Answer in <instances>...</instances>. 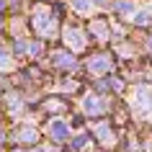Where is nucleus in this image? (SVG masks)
Segmentation results:
<instances>
[{
  "mask_svg": "<svg viewBox=\"0 0 152 152\" xmlns=\"http://www.w3.org/2000/svg\"><path fill=\"white\" fill-rule=\"evenodd\" d=\"M85 111H88V113H101V111H103L101 98H98V96H88V98H85Z\"/></svg>",
  "mask_w": 152,
  "mask_h": 152,
  "instance_id": "6",
  "label": "nucleus"
},
{
  "mask_svg": "<svg viewBox=\"0 0 152 152\" xmlns=\"http://www.w3.org/2000/svg\"><path fill=\"white\" fill-rule=\"evenodd\" d=\"M108 67H111V59H108V57H93V59L88 62V70H90V72H96V75L106 72Z\"/></svg>",
  "mask_w": 152,
  "mask_h": 152,
  "instance_id": "4",
  "label": "nucleus"
},
{
  "mask_svg": "<svg viewBox=\"0 0 152 152\" xmlns=\"http://www.w3.org/2000/svg\"><path fill=\"white\" fill-rule=\"evenodd\" d=\"M96 134L103 139V144H111V132H108L106 124H98V126H96Z\"/></svg>",
  "mask_w": 152,
  "mask_h": 152,
  "instance_id": "9",
  "label": "nucleus"
},
{
  "mask_svg": "<svg viewBox=\"0 0 152 152\" xmlns=\"http://www.w3.org/2000/svg\"><path fill=\"white\" fill-rule=\"evenodd\" d=\"M72 8L80 10V13H85V10L93 8V0H72Z\"/></svg>",
  "mask_w": 152,
  "mask_h": 152,
  "instance_id": "10",
  "label": "nucleus"
},
{
  "mask_svg": "<svg viewBox=\"0 0 152 152\" xmlns=\"http://www.w3.org/2000/svg\"><path fill=\"white\" fill-rule=\"evenodd\" d=\"M113 10L116 13H132L134 10V3L132 0H119V3H113Z\"/></svg>",
  "mask_w": 152,
  "mask_h": 152,
  "instance_id": "8",
  "label": "nucleus"
},
{
  "mask_svg": "<svg viewBox=\"0 0 152 152\" xmlns=\"http://www.w3.org/2000/svg\"><path fill=\"white\" fill-rule=\"evenodd\" d=\"M150 21H152V10H142V13H137V16H134V23H139V26L150 23Z\"/></svg>",
  "mask_w": 152,
  "mask_h": 152,
  "instance_id": "11",
  "label": "nucleus"
},
{
  "mask_svg": "<svg viewBox=\"0 0 152 152\" xmlns=\"http://www.w3.org/2000/svg\"><path fill=\"white\" fill-rule=\"evenodd\" d=\"M52 59H54V64H57V67H62V70L75 67V57H72V54H64V52H57Z\"/></svg>",
  "mask_w": 152,
  "mask_h": 152,
  "instance_id": "5",
  "label": "nucleus"
},
{
  "mask_svg": "<svg viewBox=\"0 0 152 152\" xmlns=\"http://www.w3.org/2000/svg\"><path fill=\"white\" fill-rule=\"evenodd\" d=\"M134 108L139 113H152V90L150 88H137V93H134Z\"/></svg>",
  "mask_w": 152,
  "mask_h": 152,
  "instance_id": "2",
  "label": "nucleus"
},
{
  "mask_svg": "<svg viewBox=\"0 0 152 152\" xmlns=\"http://www.w3.org/2000/svg\"><path fill=\"white\" fill-rule=\"evenodd\" d=\"M54 23H57V18L52 16V10H49V13L39 10V13H36V18H34V28H36L41 36H49V34L54 31Z\"/></svg>",
  "mask_w": 152,
  "mask_h": 152,
  "instance_id": "1",
  "label": "nucleus"
},
{
  "mask_svg": "<svg viewBox=\"0 0 152 152\" xmlns=\"http://www.w3.org/2000/svg\"><path fill=\"white\" fill-rule=\"evenodd\" d=\"M72 144H75L77 150H80V147H85V137H77V139H75V142H72Z\"/></svg>",
  "mask_w": 152,
  "mask_h": 152,
  "instance_id": "15",
  "label": "nucleus"
},
{
  "mask_svg": "<svg viewBox=\"0 0 152 152\" xmlns=\"http://www.w3.org/2000/svg\"><path fill=\"white\" fill-rule=\"evenodd\" d=\"M0 67H3V70H8V67H10V54L5 52L3 44H0Z\"/></svg>",
  "mask_w": 152,
  "mask_h": 152,
  "instance_id": "12",
  "label": "nucleus"
},
{
  "mask_svg": "<svg viewBox=\"0 0 152 152\" xmlns=\"http://www.w3.org/2000/svg\"><path fill=\"white\" fill-rule=\"evenodd\" d=\"M49 134L54 137V139H64L67 137V126H64L62 121H52L49 124Z\"/></svg>",
  "mask_w": 152,
  "mask_h": 152,
  "instance_id": "7",
  "label": "nucleus"
},
{
  "mask_svg": "<svg viewBox=\"0 0 152 152\" xmlns=\"http://www.w3.org/2000/svg\"><path fill=\"white\" fill-rule=\"evenodd\" d=\"M18 137H21V139H26V142H28V139H31V142H34V139H36V132H34V129H28V126H26V129H21V134H18Z\"/></svg>",
  "mask_w": 152,
  "mask_h": 152,
  "instance_id": "14",
  "label": "nucleus"
},
{
  "mask_svg": "<svg viewBox=\"0 0 152 152\" xmlns=\"http://www.w3.org/2000/svg\"><path fill=\"white\" fill-rule=\"evenodd\" d=\"M93 31H96L98 36H101V39H106V36H108V28H106V23H103V21H96V23H93Z\"/></svg>",
  "mask_w": 152,
  "mask_h": 152,
  "instance_id": "13",
  "label": "nucleus"
},
{
  "mask_svg": "<svg viewBox=\"0 0 152 152\" xmlns=\"http://www.w3.org/2000/svg\"><path fill=\"white\" fill-rule=\"evenodd\" d=\"M150 49H152V41H150Z\"/></svg>",
  "mask_w": 152,
  "mask_h": 152,
  "instance_id": "17",
  "label": "nucleus"
},
{
  "mask_svg": "<svg viewBox=\"0 0 152 152\" xmlns=\"http://www.w3.org/2000/svg\"><path fill=\"white\" fill-rule=\"evenodd\" d=\"M64 41H67L72 49H80L83 44H85V39H83V34L77 31V28H64Z\"/></svg>",
  "mask_w": 152,
  "mask_h": 152,
  "instance_id": "3",
  "label": "nucleus"
},
{
  "mask_svg": "<svg viewBox=\"0 0 152 152\" xmlns=\"http://www.w3.org/2000/svg\"><path fill=\"white\" fill-rule=\"evenodd\" d=\"M0 8H5V0H0Z\"/></svg>",
  "mask_w": 152,
  "mask_h": 152,
  "instance_id": "16",
  "label": "nucleus"
}]
</instances>
